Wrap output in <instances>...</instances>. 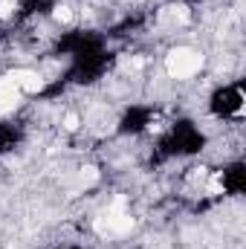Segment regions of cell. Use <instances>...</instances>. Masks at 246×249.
<instances>
[{"instance_id":"3957f363","label":"cell","mask_w":246,"mask_h":249,"mask_svg":"<svg viewBox=\"0 0 246 249\" xmlns=\"http://www.w3.org/2000/svg\"><path fill=\"white\" fill-rule=\"evenodd\" d=\"M3 78L12 81L20 93H38V90L44 87V78H41L38 72H32V70H12V72H6Z\"/></svg>"},{"instance_id":"5b68a950","label":"cell","mask_w":246,"mask_h":249,"mask_svg":"<svg viewBox=\"0 0 246 249\" xmlns=\"http://www.w3.org/2000/svg\"><path fill=\"white\" fill-rule=\"evenodd\" d=\"M53 18H55L58 23H72V9H70V6H55V9H53Z\"/></svg>"},{"instance_id":"ba28073f","label":"cell","mask_w":246,"mask_h":249,"mask_svg":"<svg viewBox=\"0 0 246 249\" xmlns=\"http://www.w3.org/2000/svg\"><path fill=\"white\" fill-rule=\"evenodd\" d=\"M78 127V113H67L64 116V130H75Z\"/></svg>"},{"instance_id":"52a82bcc","label":"cell","mask_w":246,"mask_h":249,"mask_svg":"<svg viewBox=\"0 0 246 249\" xmlns=\"http://www.w3.org/2000/svg\"><path fill=\"white\" fill-rule=\"evenodd\" d=\"M96 180H99V171H96L93 165H87V168H81V183H84V186H93Z\"/></svg>"},{"instance_id":"8992f818","label":"cell","mask_w":246,"mask_h":249,"mask_svg":"<svg viewBox=\"0 0 246 249\" xmlns=\"http://www.w3.org/2000/svg\"><path fill=\"white\" fill-rule=\"evenodd\" d=\"M168 20L185 23V20H188V9H185V6H171V9H168Z\"/></svg>"},{"instance_id":"277c9868","label":"cell","mask_w":246,"mask_h":249,"mask_svg":"<svg viewBox=\"0 0 246 249\" xmlns=\"http://www.w3.org/2000/svg\"><path fill=\"white\" fill-rule=\"evenodd\" d=\"M18 102H20V90H18L12 81L0 78V116L12 113V110L18 107Z\"/></svg>"},{"instance_id":"9c48e42d","label":"cell","mask_w":246,"mask_h":249,"mask_svg":"<svg viewBox=\"0 0 246 249\" xmlns=\"http://www.w3.org/2000/svg\"><path fill=\"white\" fill-rule=\"evenodd\" d=\"M12 12H15V3L12 0H3L0 3V18H12Z\"/></svg>"},{"instance_id":"7a4b0ae2","label":"cell","mask_w":246,"mask_h":249,"mask_svg":"<svg viewBox=\"0 0 246 249\" xmlns=\"http://www.w3.org/2000/svg\"><path fill=\"white\" fill-rule=\"evenodd\" d=\"M133 229V217L124 212V209H116V206H110L99 220H96V232L99 235H124V232H130Z\"/></svg>"},{"instance_id":"6da1fadb","label":"cell","mask_w":246,"mask_h":249,"mask_svg":"<svg viewBox=\"0 0 246 249\" xmlns=\"http://www.w3.org/2000/svg\"><path fill=\"white\" fill-rule=\"evenodd\" d=\"M165 70H168L171 78H180V81L191 78V75H197L203 70V55L197 50H191V47H177V50H171L165 55Z\"/></svg>"}]
</instances>
